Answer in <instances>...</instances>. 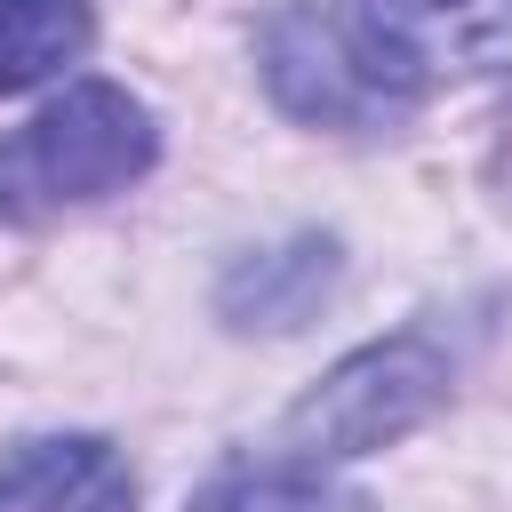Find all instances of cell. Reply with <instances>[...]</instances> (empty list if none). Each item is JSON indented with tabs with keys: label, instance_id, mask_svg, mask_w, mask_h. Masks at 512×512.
Instances as JSON below:
<instances>
[{
	"label": "cell",
	"instance_id": "obj_5",
	"mask_svg": "<svg viewBox=\"0 0 512 512\" xmlns=\"http://www.w3.org/2000/svg\"><path fill=\"white\" fill-rule=\"evenodd\" d=\"M0 512H136V472L96 432H48L0 456Z\"/></svg>",
	"mask_w": 512,
	"mask_h": 512
},
{
	"label": "cell",
	"instance_id": "obj_1",
	"mask_svg": "<svg viewBox=\"0 0 512 512\" xmlns=\"http://www.w3.org/2000/svg\"><path fill=\"white\" fill-rule=\"evenodd\" d=\"M160 160L152 112L120 80H72L48 96L32 120L0 136V216L8 224H48L64 208H96L128 192Z\"/></svg>",
	"mask_w": 512,
	"mask_h": 512
},
{
	"label": "cell",
	"instance_id": "obj_3",
	"mask_svg": "<svg viewBox=\"0 0 512 512\" xmlns=\"http://www.w3.org/2000/svg\"><path fill=\"white\" fill-rule=\"evenodd\" d=\"M336 16L400 104L432 80H472L512 56V0H344Z\"/></svg>",
	"mask_w": 512,
	"mask_h": 512
},
{
	"label": "cell",
	"instance_id": "obj_2",
	"mask_svg": "<svg viewBox=\"0 0 512 512\" xmlns=\"http://www.w3.org/2000/svg\"><path fill=\"white\" fill-rule=\"evenodd\" d=\"M440 400H448V360L432 352L424 328H408V336H384V344L352 352L344 368H328V384H312V392L288 408L280 448H288L296 464L368 456V448L416 432Z\"/></svg>",
	"mask_w": 512,
	"mask_h": 512
},
{
	"label": "cell",
	"instance_id": "obj_4",
	"mask_svg": "<svg viewBox=\"0 0 512 512\" xmlns=\"http://www.w3.org/2000/svg\"><path fill=\"white\" fill-rule=\"evenodd\" d=\"M264 80L272 96L296 112V120H320V128H376L400 96L360 64L352 32L336 8H312V0H288L272 24H264Z\"/></svg>",
	"mask_w": 512,
	"mask_h": 512
},
{
	"label": "cell",
	"instance_id": "obj_7",
	"mask_svg": "<svg viewBox=\"0 0 512 512\" xmlns=\"http://www.w3.org/2000/svg\"><path fill=\"white\" fill-rule=\"evenodd\" d=\"M192 512H376V504L360 488L328 480L320 464L280 456V464H232V472H216L192 496Z\"/></svg>",
	"mask_w": 512,
	"mask_h": 512
},
{
	"label": "cell",
	"instance_id": "obj_6",
	"mask_svg": "<svg viewBox=\"0 0 512 512\" xmlns=\"http://www.w3.org/2000/svg\"><path fill=\"white\" fill-rule=\"evenodd\" d=\"M96 40L88 0H0V96H24L72 72Z\"/></svg>",
	"mask_w": 512,
	"mask_h": 512
}]
</instances>
